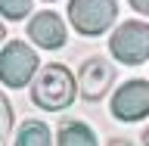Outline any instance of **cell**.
I'll return each mask as SVG.
<instances>
[{
	"label": "cell",
	"mask_w": 149,
	"mask_h": 146,
	"mask_svg": "<svg viewBox=\"0 0 149 146\" xmlns=\"http://www.w3.org/2000/svg\"><path fill=\"white\" fill-rule=\"evenodd\" d=\"M37 65H40V59L25 41H9L0 50V81L6 87H25V84H31Z\"/></svg>",
	"instance_id": "3"
},
{
	"label": "cell",
	"mask_w": 149,
	"mask_h": 146,
	"mask_svg": "<svg viewBox=\"0 0 149 146\" xmlns=\"http://www.w3.org/2000/svg\"><path fill=\"white\" fill-rule=\"evenodd\" d=\"M106 146H134V143H130V140H121V137H112Z\"/></svg>",
	"instance_id": "13"
},
{
	"label": "cell",
	"mask_w": 149,
	"mask_h": 146,
	"mask_svg": "<svg viewBox=\"0 0 149 146\" xmlns=\"http://www.w3.org/2000/svg\"><path fill=\"white\" fill-rule=\"evenodd\" d=\"M143 146H149V128L143 131Z\"/></svg>",
	"instance_id": "15"
},
{
	"label": "cell",
	"mask_w": 149,
	"mask_h": 146,
	"mask_svg": "<svg viewBox=\"0 0 149 146\" xmlns=\"http://www.w3.org/2000/svg\"><path fill=\"white\" fill-rule=\"evenodd\" d=\"M118 3L115 0H68V22L84 37L106 34L115 25Z\"/></svg>",
	"instance_id": "2"
},
{
	"label": "cell",
	"mask_w": 149,
	"mask_h": 146,
	"mask_svg": "<svg viewBox=\"0 0 149 146\" xmlns=\"http://www.w3.org/2000/svg\"><path fill=\"white\" fill-rule=\"evenodd\" d=\"M109 50L115 59H121L124 65H140L149 59V25L130 19L124 25H118L109 37Z\"/></svg>",
	"instance_id": "4"
},
{
	"label": "cell",
	"mask_w": 149,
	"mask_h": 146,
	"mask_svg": "<svg viewBox=\"0 0 149 146\" xmlns=\"http://www.w3.org/2000/svg\"><path fill=\"white\" fill-rule=\"evenodd\" d=\"M112 115L118 121H140L149 115V81L134 78L121 84L112 96Z\"/></svg>",
	"instance_id": "5"
},
{
	"label": "cell",
	"mask_w": 149,
	"mask_h": 146,
	"mask_svg": "<svg viewBox=\"0 0 149 146\" xmlns=\"http://www.w3.org/2000/svg\"><path fill=\"white\" fill-rule=\"evenodd\" d=\"M56 146H96V134L84 121H62L56 131Z\"/></svg>",
	"instance_id": "8"
},
{
	"label": "cell",
	"mask_w": 149,
	"mask_h": 146,
	"mask_svg": "<svg viewBox=\"0 0 149 146\" xmlns=\"http://www.w3.org/2000/svg\"><path fill=\"white\" fill-rule=\"evenodd\" d=\"M47 3H50V0H47Z\"/></svg>",
	"instance_id": "16"
},
{
	"label": "cell",
	"mask_w": 149,
	"mask_h": 146,
	"mask_svg": "<svg viewBox=\"0 0 149 146\" xmlns=\"http://www.w3.org/2000/svg\"><path fill=\"white\" fill-rule=\"evenodd\" d=\"M3 41H6V28H3V22H0V50H3Z\"/></svg>",
	"instance_id": "14"
},
{
	"label": "cell",
	"mask_w": 149,
	"mask_h": 146,
	"mask_svg": "<svg viewBox=\"0 0 149 146\" xmlns=\"http://www.w3.org/2000/svg\"><path fill=\"white\" fill-rule=\"evenodd\" d=\"M16 146H53V134L44 121H22V128L16 134Z\"/></svg>",
	"instance_id": "9"
},
{
	"label": "cell",
	"mask_w": 149,
	"mask_h": 146,
	"mask_svg": "<svg viewBox=\"0 0 149 146\" xmlns=\"http://www.w3.org/2000/svg\"><path fill=\"white\" fill-rule=\"evenodd\" d=\"M31 13V0H0V16L9 22H22Z\"/></svg>",
	"instance_id": "10"
},
{
	"label": "cell",
	"mask_w": 149,
	"mask_h": 146,
	"mask_svg": "<svg viewBox=\"0 0 149 146\" xmlns=\"http://www.w3.org/2000/svg\"><path fill=\"white\" fill-rule=\"evenodd\" d=\"M9 131H13V106H9V100L0 93V146H6Z\"/></svg>",
	"instance_id": "11"
},
{
	"label": "cell",
	"mask_w": 149,
	"mask_h": 146,
	"mask_svg": "<svg viewBox=\"0 0 149 146\" xmlns=\"http://www.w3.org/2000/svg\"><path fill=\"white\" fill-rule=\"evenodd\" d=\"M28 37L34 41L37 47H44V50H59L65 47L68 34H65V22L56 13H37L31 22H28Z\"/></svg>",
	"instance_id": "7"
},
{
	"label": "cell",
	"mask_w": 149,
	"mask_h": 146,
	"mask_svg": "<svg viewBox=\"0 0 149 146\" xmlns=\"http://www.w3.org/2000/svg\"><path fill=\"white\" fill-rule=\"evenodd\" d=\"M130 6L137 9V13H143V16H149V0H127Z\"/></svg>",
	"instance_id": "12"
},
{
	"label": "cell",
	"mask_w": 149,
	"mask_h": 146,
	"mask_svg": "<svg viewBox=\"0 0 149 146\" xmlns=\"http://www.w3.org/2000/svg\"><path fill=\"white\" fill-rule=\"evenodd\" d=\"M112 84H115V68H112L109 59H102V56L84 59L81 72H78V93L84 100H90V103L102 100Z\"/></svg>",
	"instance_id": "6"
},
{
	"label": "cell",
	"mask_w": 149,
	"mask_h": 146,
	"mask_svg": "<svg viewBox=\"0 0 149 146\" xmlns=\"http://www.w3.org/2000/svg\"><path fill=\"white\" fill-rule=\"evenodd\" d=\"M31 100H34V106H40L47 112L68 109L74 103V75L59 62L47 65L37 75V81L31 84Z\"/></svg>",
	"instance_id": "1"
}]
</instances>
